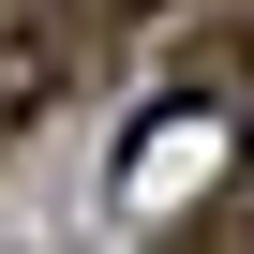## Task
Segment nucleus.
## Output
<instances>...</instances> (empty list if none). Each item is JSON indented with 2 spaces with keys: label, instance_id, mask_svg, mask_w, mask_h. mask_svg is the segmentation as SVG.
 Returning a JSON list of instances; mask_svg holds the SVG:
<instances>
[{
  "label": "nucleus",
  "instance_id": "nucleus-1",
  "mask_svg": "<svg viewBox=\"0 0 254 254\" xmlns=\"http://www.w3.org/2000/svg\"><path fill=\"white\" fill-rule=\"evenodd\" d=\"M75 45H90V15H60V0L0 30V135H30V120L60 105V75H75Z\"/></svg>",
  "mask_w": 254,
  "mask_h": 254
},
{
  "label": "nucleus",
  "instance_id": "nucleus-2",
  "mask_svg": "<svg viewBox=\"0 0 254 254\" xmlns=\"http://www.w3.org/2000/svg\"><path fill=\"white\" fill-rule=\"evenodd\" d=\"M165 254H254V180H239V194H209V209H194Z\"/></svg>",
  "mask_w": 254,
  "mask_h": 254
},
{
  "label": "nucleus",
  "instance_id": "nucleus-3",
  "mask_svg": "<svg viewBox=\"0 0 254 254\" xmlns=\"http://www.w3.org/2000/svg\"><path fill=\"white\" fill-rule=\"evenodd\" d=\"M75 15H90V45H105V30H135V15H150V0H75Z\"/></svg>",
  "mask_w": 254,
  "mask_h": 254
},
{
  "label": "nucleus",
  "instance_id": "nucleus-4",
  "mask_svg": "<svg viewBox=\"0 0 254 254\" xmlns=\"http://www.w3.org/2000/svg\"><path fill=\"white\" fill-rule=\"evenodd\" d=\"M15 15H45V0H0V30H15Z\"/></svg>",
  "mask_w": 254,
  "mask_h": 254
}]
</instances>
